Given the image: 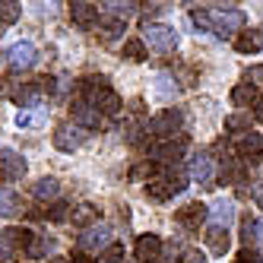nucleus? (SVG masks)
Returning <instances> with one entry per match:
<instances>
[{"instance_id":"nucleus-1","label":"nucleus","mask_w":263,"mask_h":263,"mask_svg":"<svg viewBox=\"0 0 263 263\" xmlns=\"http://www.w3.org/2000/svg\"><path fill=\"white\" fill-rule=\"evenodd\" d=\"M146 130L153 137H159V140H175V134L184 130V111L181 108H165L162 115H156L153 121H149Z\"/></svg>"},{"instance_id":"nucleus-2","label":"nucleus","mask_w":263,"mask_h":263,"mask_svg":"<svg viewBox=\"0 0 263 263\" xmlns=\"http://www.w3.org/2000/svg\"><path fill=\"white\" fill-rule=\"evenodd\" d=\"M143 42L153 48V51H159V54H172L178 48V32L172 26H165V23H146Z\"/></svg>"},{"instance_id":"nucleus-3","label":"nucleus","mask_w":263,"mask_h":263,"mask_svg":"<svg viewBox=\"0 0 263 263\" xmlns=\"http://www.w3.org/2000/svg\"><path fill=\"white\" fill-rule=\"evenodd\" d=\"M244 32V13L229 7V10H219L213 13V35H219V39H238V35Z\"/></svg>"},{"instance_id":"nucleus-4","label":"nucleus","mask_w":263,"mask_h":263,"mask_svg":"<svg viewBox=\"0 0 263 263\" xmlns=\"http://www.w3.org/2000/svg\"><path fill=\"white\" fill-rule=\"evenodd\" d=\"M235 156L241 159V165H260L263 159V137L248 130V134H238L235 140Z\"/></svg>"},{"instance_id":"nucleus-5","label":"nucleus","mask_w":263,"mask_h":263,"mask_svg":"<svg viewBox=\"0 0 263 263\" xmlns=\"http://www.w3.org/2000/svg\"><path fill=\"white\" fill-rule=\"evenodd\" d=\"M108 244H115V241H111V229L105 222H99V225H92V229H86L80 235L77 248H80V254H102Z\"/></svg>"},{"instance_id":"nucleus-6","label":"nucleus","mask_w":263,"mask_h":263,"mask_svg":"<svg viewBox=\"0 0 263 263\" xmlns=\"http://www.w3.org/2000/svg\"><path fill=\"white\" fill-rule=\"evenodd\" d=\"M187 178L191 184H200V187H213L216 181V168H213V156L210 153H197L187 165Z\"/></svg>"},{"instance_id":"nucleus-7","label":"nucleus","mask_w":263,"mask_h":263,"mask_svg":"<svg viewBox=\"0 0 263 263\" xmlns=\"http://www.w3.org/2000/svg\"><path fill=\"white\" fill-rule=\"evenodd\" d=\"M35 61H39V48H35L32 42H16L10 51H7V64L16 70V73H23V70H32Z\"/></svg>"},{"instance_id":"nucleus-8","label":"nucleus","mask_w":263,"mask_h":263,"mask_svg":"<svg viewBox=\"0 0 263 263\" xmlns=\"http://www.w3.org/2000/svg\"><path fill=\"white\" fill-rule=\"evenodd\" d=\"M86 140V130L80 124H58L54 130V146L61 149V153H73V149H80Z\"/></svg>"},{"instance_id":"nucleus-9","label":"nucleus","mask_w":263,"mask_h":263,"mask_svg":"<svg viewBox=\"0 0 263 263\" xmlns=\"http://www.w3.org/2000/svg\"><path fill=\"white\" fill-rule=\"evenodd\" d=\"M175 219H178L181 229L200 232V225L210 219V206H203V203H187V206H181V210L175 213Z\"/></svg>"},{"instance_id":"nucleus-10","label":"nucleus","mask_w":263,"mask_h":263,"mask_svg":"<svg viewBox=\"0 0 263 263\" xmlns=\"http://www.w3.org/2000/svg\"><path fill=\"white\" fill-rule=\"evenodd\" d=\"M184 149H187L184 140H162V143H156L153 149H149V159L159 162V165H178V159L184 156Z\"/></svg>"},{"instance_id":"nucleus-11","label":"nucleus","mask_w":263,"mask_h":263,"mask_svg":"<svg viewBox=\"0 0 263 263\" xmlns=\"http://www.w3.org/2000/svg\"><path fill=\"white\" fill-rule=\"evenodd\" d=\"M73 124H80L83 130H99V127H105V115L99 108H92L89 102L77 99L73 102Z\"/></svg>"},{"instance_id":"nucleus-12","label":"nucleus","mask_w":263,"mask_h":263,"mask_svg":"<svg viewBox=\"0 0 263 263\" xmlns=\"http://www.w3.org/2000/svg\"><path fill=\"white\" fill-rule=\"evenodd\" d=\"M0 175L7 181H20L26 175V159L16 149H0Z\"/></svg>"},{"instance_id":"nucleus-13","label":"nucleus","mask_w":263,"mask_h":263,"mask_svg":"<svg viewBox=\"0 0 263 263\" xmlns=\"http://www.w3.org/2000/svg\"><path fill=\"white\" fill-rule=\"evenodd\" d=\"M70 20L80 29H96L99 26V7L86 4V0H77V4H70Z\"/></svg>"},{"instance_id":"nucleus-14","label":"nucleus","mask_w":263,"mask_h":263,"mask_svg":"<svg viewBox=\"0 0 263 263\" xmlns=\"http://www.w3.org/2000/svg\"><path fill=\"white\" fill-rule=\"evenodd\" d=\"M162 248H165V244H162L159 235H153V232L140 235L137 238V260H143V263H159L162 260Z\"/></svg>"},{"instance_id":"nucleus-15","label":"nucleus","mask_w":263,"mask_h":263,"mask_svg":"<svg viewBox=\"0 0 263 263\" xmlns=\"http://www.w3.org/2000/svg\"><path fill=\"white\" fill-rule=\"evenodd\" d=\"M0 235H4L7 248H10L13 254H20V251H29V248H32V241H35V235H32L29 229H20V225H13V229H4Z\"/></svg>"},{"instance_id":"nucleus-16","label":"nucleus","mask_w":263,"mask_h":263,"mask_svg":"<svg viewBox=\"0 0 263 263\" xmlns=\"http://www.w3.org/2000/svg\"><path fill=\"white\" fill-rule=\"evenodd\" d=\"M206 248H210V254L222 257L225 251L232 248V238H229V229H222V225H210V232H206Z\"/></svg>"},{"instance_id":"nucleus-17","label":"nucleus","mask_w":263,"mask_h":263,"mask_svg":"<svg viewBox=\"0 0 263 263\" xmlns=\"http://www.w3.org/2000/svg\"><path fill=\"white\" fill-rule=\"evenodd\" d=\"M70 222L86 232V229H92V225L99 222V210L92 203H80V206H73V210H70Z\"/></svg>"},{"instance_id":"nucleus-18","label":"nucleus","mask_w":263,"mask_h":263,"mask_svg":"<svg viewBox=\"0 0 263 263\" xmlns=\"http://www.w3.org/2000/svg\"><path fill=\"white\" fill-rule=\"evenodd\" d=\"M260 48H263V32L260 29H248V32H241L235 39V51L238 54H257Z\"/></svg>"},{"instance_id":"nucleus-19","label":"nucleus","mask_w":263,"mask_h":263,"mask_svg":"<svg viewBox=\"0 0 263 263\" xmlns=\"http://www.w3.org/2000/svg\"><path fill=\"white\" fill-rule=\"evenodd\" d=\"M210 219H213L210 225H222V229H229V222L235 219V203H232V200H225V197L216 200V203H213V210H210Z\"/></svg>"},{"instance_id":"nucleus-20","label":"nucleus","mask_w":263,"mask_h":263,"mask_svg":"<svg viewBox=\"0 0 263 263\" xmlns=\"http://www.w3.org/2000/svg\"><path fill=\"white\" fill-rule=\"evenodd\" d=\"M257 99H260V96H257V89H254L251 83H241V86L232 89V105H235V108H254Z\"/></svg>"},{"instance_id":"nucleus-21","label":"nucleus","mask_w":263,"mask_h":263,"mask_svg":"<svg viewBox=\"0 0 263 263\" xmlns=\"http://www.w3.org/2000/svg\"><path fill=\"white\" fill-rule=\"evenodd\" d=\"M23 210V200L16 191H10V187H0V216H16Z\"/></svg>"},{"instance_id":"nucleus-22","label":"nucleus","mask_w":263,"mask_h":263,"mask_svg":"<svg viewBox=\"0 0 263 263\" xmlns=\"http://www.w3.org/2000/svg\"><path fill=\"white\" fill-rule=\"evenodd\" d=\"M99 29H102V42H118L121 35L127 32V20H118V16H111V20H105Z\"/></svg>"},{"instance_id":"nucleus-23","label":"nucleus","mask_w":263,"mask_h":263,"mask_svg":"<svg viewBox=\"0 0 263 263\" xmlns=\"http://www.w3.org/2000/svg\"><path fill=\"white\" fill-rule=\"evenodd\" d=\"M146 197H149V200H156V203H165L168 197H175V194H172V187H168L165 178H153V181L146 184Z\"/></svg>"},{"instance_id":"nucleus-24","label":"nucleus","mask_w":263,"mask_h":263,"mask_svg":"<svg viewBox=\"0 0 263 263\" xmlns=\"http://www.w3.org/2000/svg\"><path fill=\"white\" fill-rule=\"evenodd\" d=\"M32 194L39 197V200H58V194H61V184H58V178H42L39 184L32 187Z\"/></svg>"},{"instance_id":"nucleus-25","label":"nucleus","mask_w":263,"mask_h":263,"mask_svg":"<svg viewBox=\"0 0 263 263\" xmlns=\"http://www.w3.org/2000/svg\"><path fill=\"white\" fill-rule=\"evenodd\" d=\"M124 58H127V61H134V64L146 61V58H149L146 42H143V39H127V42H124Z\"/></svg>"},{"instance_id":"nucleus-26","label":"nucleus","mask_w":263,"mask_h":263,"mask_svg":"<svg viewBox=\"0 0 263 263\" xmlns=\"http://www.w3.org/2000/svg\"><path fill=\"white\" fill-rule=\"evenodd\" d=\"M54 251V238H48V235H35V241H32V248L26 251L29 257H35V260H39V257H48Z\"/></svg>"},{"instance_id":"nucleus-27","label":"nucleus","mask_w":263,"mask_h":263,"mask_svg":"<svg viewBox=\"0 0 263 263\" xmlns=\"http://www.w3.org/2000/svg\"><path fill=\"white\" fill-rule=\"evenodd\" d=\"M102 7H108V13L118 16V20H127L130 13L140 10V4H134V0H124V4H121V0H111V4H102Z\"/></svg>"},{"instance_id":"nucleus-28","label":"nucleus","mask_w":263,"mask_h":263,"mask_svg":"<svg viewBox=\"0 0 263 263\" xmlns=\"http://www.w3.org/2000/svg\"><path fill=\"white\" fill-rule=\"evenodd\" d=\"M23 7L13 4V0H0V26H13L16 20H20Z\"/></svg>"},{"instance_id":"nucleus-29","label":"nucleus","mask_w":263,"mask_h":263,"mask_svg":"<svg viewBox=\"0 0 263 263\" xmlns=\"http://www.w3.org/2000/svg\"><path fill=\"white\" fill-rule=\"evenodd\" d=\"M162 178L168 181V187H172V194H181L184 187H187V181H191V178L184 175V168H168V172H165Z\"/></svg>"},{"instance_id":"nucleus-30","label":"nucleus","mask_w":263,"mask_h":263,"mask_svg":"<svg viewBox=\"0 0 263 263\" xmlns=\"http://www.w3.org/2000/svg\"><path fill=\"white\" fill-rule=\"evenodd\" d=\"M96 263H124V244H108V248L99 254V260Z\"/></svg>"},{"instance_id":"nucleus-31","label":"nucleus","mask_w":263,"mask_h":263,"mask_svg":"<svg viewBox=\"0 0 263 263\" xmlns=\"http://www.w3.org/2000/svg\"><path fill=\"white\" fill-rule=\"evenodd\" d=\"M241 238H244V248L257 244V219H251V216L241 219Z\"/></svg>"},{"instance_id":"nucleus-32","label":"nucleus","mask_w":263,"mask_h":263,"mask_svg":"<svg viewBox=\"0 0 263 263\" xmlns=\"http://www.w3.org/2000/svg\"><path fill=\"white\" fill-rule=\"evenodd\" d=\"M191 23L200 26V29H206V32H213V13L210 10H194L191 13Z\"/></svg>"},{"instance_id":"nucleus-33","label":"nucleus","mask_w":263,"mask_h":263,"mask_svg":"<svg viewBox=\"0 0 263 263\" xmlns=\"http://www.w3.org/2000/svg\"><path fill=\"white\" fill-rule=\"evenodd\" d=\"M244 83H251L254 89H257V86H263V64H254V67L244 70Z\"/></svg>"},{"instance_id":"nucleus-34","label":"nucleus","mask_w":263,"mask_h":263,"mask_svg":"<svg viewBox=\"0 0 263 263\" xmlns=\"http://www.w3.org/2000/svg\"><path fill=\"white\" fill-rule=\"evenodd\" d=\"M48 219H51V222H67V219H70V206H67V203H54L51 210H48Z\"/></svg>"},{"instance_id":"nucleus-35","label":"nucleus","mask_w":263,"mask_h":263,"mask_svg":"<svg viewBox=\"0 0 263 263\" xmlns=\"http://www.w3.org/2000/svg\"><path fill=\"white\" fill-rule=\"evenodd\" d=\"M181 254H184V244H181V241H172V244L165 248V263H181V260H178Z\"/></svg>"},{"instance_id":"nucleus-36","label":"nucleus","mask_w":263,"mask_h":263,"mask_svg":"<svg viewBox=\"0 0 263 263\" xmlns=\"http://www.w3.org/2000/svg\"><path fill=\"white\" fill-rule=\"evenodd\" d=\"M45 118L42 115H26V111H20V115H16V124H20V127H39Z\"/></svg>"},{"instance_id":"nucleus-37","label":"nucleus","mask_w":263,"mask_h":263,"mask_svg":"<svg viewBox=\"0 0 263 263\" xmlns=\"http://www.w3.org/2000/svg\"><path fill=\"white\" fill-rule=\"evenodd\" d=\"M235 263H263V260H260V254H257V251H251V248H244V251L238 254V260H235Z\"/></svg>"},{"instance_id":"nucleus-38","label":"nucleus","mask_w":263,"mask_h":263,"mask_svg":"<svg viewBox=\"0 0 263 263\" xmlns=\"http://www.w3.org/2000/svg\"><path fill=\"white\" fill-rule=\"evenodd\" d=\"M13 257H16V254H13V251L7 248V241H4V235H0V263H13Z\"/></svg>"},{"instance_id":"nucleus-39","label":"nucleus","mask_w":263,"mask_h":263,"mask_svg":"<svg viewBox=\"0 0 263 263\" xmlns=\"http://www.w3.org/2000/svg\"><path fill=\"white\" fill-rule=\"evenodd\" d=\"M254 121H263V96L254 102Z\"/></svg>"},{"instance_id":"nucleus-40","label":"nucleus","mask_w":263,"mask_h":263,"mask_svg":"<svg viewBox=\"0 0 263 263\" xmlns=\"http://www.w3.org/2000/svg\"><path fill=\"white\" fill-rule=\"evenodd\" d=\"M254 200H257V206L263 210V184H257V187H254Z\"/></svg>"},{"instance_id":"nucleus-41","label":"nucleus","mask_w":263,"mask_h":263,"mask_svg":"<svg viewBox=\"0 0 263 263\" xmlns=\"http://www.w3.org/2000/svg\"><path fill=\"white\" fill-rule=\"evenodd\" d=\"M257 244H260V254H263V222H257Z\"/></svg>"},{"instance_id":"nucleus-42","label":"nucleus","mask_w":263,"mask_h":263,"mask_svg":"<svg viewBox=\"0 0 263 263\" xmlns=\"http://www.w3.org/2000/svg\"><path fill=\"white\" fill-rule=\"evenodd\" d=\"M70 263H92V260H89L86 254H73V260H70Z\"/></svg>"},{"instance_id":"nucleus-43","label":"nucleus","mask_w":263,"mask_h":263,"mask_svg":"<svg viewBox=\"0 0 263 263\" xmlns=\"http://www.w3.org/2000/svg\"><path fill=\"white\" fill-rule=\"evenodd\" d=\"M54 263H67V260H61V257H54Z\"/></svg>"}]
</instances>
